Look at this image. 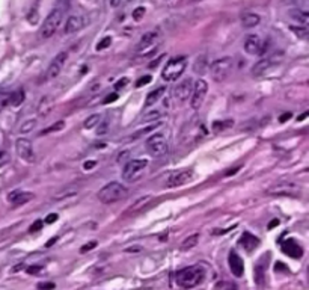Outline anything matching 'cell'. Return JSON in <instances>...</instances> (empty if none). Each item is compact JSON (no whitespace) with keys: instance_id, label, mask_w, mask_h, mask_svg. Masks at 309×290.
Masks as SVG:
<instances>
[{"instance_id":"cell-1","label":"cell","mask_w":309,"mask_h":290,"mask_svg":"<svg viewBox=\"0 0 309 290\" xmlns=\"http://www.w3.org/2000/svg\"><path fill=\"white\" fill-rule=\"evenodd\" d=\"M204 277H205V269L201 265H193L178 271L175 274V281L183 289H193L198 284H201Z\"/></svg>"},{"instance_id":"cell-2","label":"cell","mask_w":309,"mask_h":290,"mask_svg":"<svg viewBox=\"0 0 309 290\" xmlns=\"http://www.w3.org/2000/svg\"><path fill=\"white\" fill-rule=\"evenodd\" d=\"M64 18V9L62 8H55L50 11V14L47 15V18L44 20V23L41 24L39 29V36L47 39L50 36H53V33L58 30V27L61 26Z\"/></svg>"},{"instance_id":"cell-3","label":"cell","mask_w":309,"mask_h":290,"mask_svg":"<svg viewBox=\"0 0 309 290\" xmlns=\"http://www.w3.org/2000/svg\"><path fill=\"white\" fill-rule=\"evenodd\" d=\"M187 65V59L184 56L180 58H172L163 68L162 71V79L165 82H175L177 79L181 77V74L184 73Z\"/></svg>"},{"instance_id":"cell-4","label":"cell","mask_w":309,"mask_h":290,"mask_svg":"<svg viewBox=\"0 0 309 290\" xmlns=\"http://www.w3.org/2000/svg\"><path fill=\"white\" fill-rule=\"evenodd\" d=\"M232 67H234V61L232 58L226 56V58H220L217 61H214L210 67V74L213 77L214 82L220 84L223 80L228 79V76L231 74L232 71Z\"/></svg>"},{"instance_id":"cell-5","label":"cell","mask_w":309,"mask_h":290,"mask_svg":"<svg viewBox=\"0 0 309 290\" xmlns=\"http://www.w3.org/2000/svg\"><path fill=\"white\" fill-rule=\"evenodd\" d=\"M125 195H127V189L121 183L110 182L98 191V199L103 204H112V202H116V201L122 199Z\"/></svg>"},{"instance_id":"cell-6","label":"cell","mask_w":309,"mask_h":290,"mask_svg":"<svg viewBox=\"0 0 309 290\" xmlns=\"http://www.w3.org/2000/svg\"><path fill=\"white\" fill-rule=\"evenodd\" d=\"M145 148L149 156L160 159L168 153V139L163 133H154L145 142Z\"/></svg>"},{"instance_id":"cell-7","label":"cell","mask_w":309,"mask_h":290,"mask_svg":"<svg viewBox=\"0 0 309 290\" xmlns=\"http://www.w3.org/2000/svg\"><path fill=\"white\" fill-rule=\"evenodd\" d=\"M148 165V160L146 159H133V160H128L124 167V171H122V179L125 182H134L137 180L142 173L145 171Z\"/></svg>"},{"instance_id":"cell-8","label":"cell","mask_w":309,"mask_h":290,"mask_svg":"<svg viewBox=\"0 0 309 290\" xmlns=\"http://www.w3.org/2000/svg\"><path fill=\"white\" fill-rule=\"evenodd\" d=\"M192 90H193V93H192V97H190V106H192V109L198 110V109H201V106L205 101L207 93H208V84L204 79H199V80L195 82Z\"/></svg>"},{"instance_id":"cell-9","label":"cell","mask_w":309,"mask_h":290,"mask_svg":"<svg viewBox=\"0 0 309 290\" xmlns=\"http://www.w3.org/2000/svg\"><path fill=\"white\" fill-rule=\"evenodd\" d=\"M159 32L157 30H149V32H146L142 38H140V41H139V44H137V53H140V55H146V53H151V52H154L156 50V46H157V41H159Z\"/></svg>"},{"instance_id":"cell-10","label":"cell","mask_w":309,"mask_h":290,"mask_svg":"<svg viewBox=\"0 0 309 290\" xmlns=\"http://www.w3.org/2000/svg\"><path fill=\"white\" fill-rule=\"evenodd\" d=\"M266 50V43L261 36L258 35H249L244 41V52L247 55H253L258 56L261 53H264Z\"/></svg>"},{"instance_id":"cell-11","label":"cell","mask_w":309,"mask_h":290,"mask_svg":"<svg viewBox=\"0 0 309 290\" xmlns=\"http://www.w3.org/2000/svg\"><path fill=\"white\" fill-rule=\"evenodd\" d=\"M15 150H17V154L20 156V159H23V160L27 162V163L33 162V157H35V154H33V145H32V142H30L29 139H26V138L17 139V142H15Z\"/></svg>"},{"instance_id":"cell-12","label":"cell","mask_w":309,"mask_h":290,"mask_svg":"<svg viewBox=\"0 0 309 290\" xmlns=\"http://www.w3.org/2000/svg\"><path fill=\"white\" fill-rule=\"evenodd\" d=\"M67 61H68V53L67 52H61L52 61V64L48 65V68H47V79H56L61 74V71H62V68H64Z\"/></svg>"},{"instance_id":"cell-13","label":"cell","mask_w":309,"mask_h":290,"mask_svg":"<svg viewBox=\"0 0 309 290\" xmlns=\"http://www.w3.org/2000/svg\"><path fill=\"white\" fill-rule=\"evenodd\" d=\"M193 179H195V173L192 170H181V171L171 176V179L168 182V186L169 188H178V186L190 183Z\"/></svg>"},{"instance_id":"cell-14","label":"cell","mask_w":309,"mask_h":290,"mask_svg":"<svg viewBox=\"0 0 309 290\" xmlns=\"http://www.w3.org/2000/svg\"><path fill=\"white\" fill-rule=\"evenodd\" d=\"M192 79H186L183 82H180L175 88H174V98L178 103H184L186 100H189L190 93H192Z\"/></svg>"},{"instance_id":"cell-15","label":"cell","mask_w":309,"mask_h":290,"mask_svg":"<svg viewBox=\"0 0 309 290\" xmlns=\"http://www.w3.org/2000/svg\"><path fill=\"white\" fill-rule=\"evenodd\" d=\"M281 248H282V251H284L287 256H290L291 259H302V256H303L302 246H300L294 239H287V240H284L282 245H281Z\"/></svg>"},{"instance_id":"cell-16","label":"cell","mask_w":309,"mask_h":290,"mask_svg":"<svg viewBox=\"0 0 309 290\" xmlns=\"http://www.w3.org/2000/svg\"><path fill=\"white\" fill-rule=\"evenodd\" d=\"M228 265H229V269H231V272H232L234 277L238 278V277L243 275V272H244V263H243L241 257H240L238 254H235L234 251H231L229 256H228Z\"/></svg>"},{"instance_id":"cell-17","label":"cell","mask_w":309,"mask_h":290,"mask_svg":"<svg viewBox=\"0 0 309 290\" xmlns=\"http://www.w3.org/2000/svg\"><path fill=\"white\" fill-rule=\"evenodd\" d=\"M83 26H85L83 17L71 15V17H68V20H67V23H65V33H74V32L80 30Z\"/></svg>"},{"instance_id":"cell-18","label":"cell","mask_w":309,"mask_h":290,"mask_svg":"<svg viewBox=\"0 0 309 290\" xmlns=\"http://www.w3.org/2000/svg\"><path fill=\"white\" fill-rule=\"evenodd\" d=\"M240 245L244 248V251L252 253L258 245H260V239L250 233H243V236L240 237Z\"/></svg>"},{"instance_id":"cell-19","label":"cell","mask_w":309,"mask_h":290,"mask_svg":"<svg viewBox=\"0 0 309 290\" xmlns=\"http://www.w3.org/2000/svg\"><path fill=\"white\" fill-rule=\"evenodd\" d=\"M32 199V193L30 192H21V191H12L8 195V201L12 202L14 205H23L27 201Z\"/></svg>"},{"instance_id":"cell-20","label":"cell","mask_w":309,"mask_h":290,"mask_svg":"<svg viewBox=\"0 0 309 290\" xmlns=\"http://www.w3.org/2000/svg\"><path fill=\"white\" fill-rule=\"evenodd\" d=\"M272 61H269V59H263V61H260V62H256L255 65H253V68H252V76L253 77H261V76H264V74H267V71L272 68Z\"/></svg>"},{"instance_id":"cell-21","label":"cell","mask_w":309,"mask_h":290,"mask_svg":"<svg viewBox=\"0 0 309 290\" xmlns=\"http://www.w3.org/2000/svg\"><path fill=\"white\" fill-rule=\"evenodd\" d=\"M165 93H166V87H159V88H156L154 91L148 93V96L145 98V107L154 106L162 97L165 96Z\"/></svg>"},{"instance_id":"cell-22","label":"cell","mask_w":309,"mask_h":290,"mask_svg":"<svg viewBox=\"0 0 309 290\" xmlns=\"http://www.w3.org/2000/svg\"><path fill=\"white\" fill-rule=\"evenodd\" d=\"M260 21H261V18H260L258 14L246 12V14L241 15V24H243L244 27H255V26L260 24Z\"/></svg>"},{"instance_id":"cell-23","label":"cell","mask_w":309,"mask_h":290,"mask_svg":"<svg viewBox=\"0 0 309 290\" xmlns=\"http://www.w3.org/2000/svg\"><path fill=\"white\" fill-rule=\"evenodd\" d=\"M198 242H199V234H192V236L186 237V239L181 242L180 250H181V251H189V250H192L193 246H196Z\"/></svg>"},{"instance_id":"cell-24","label":"cell","mask_w":309,"mask_h":290,"mask_svg":"<svg viewBox=\"0 0 309 290\" xmlns=\"http://www.w3.org/2000/svg\"><path fill=\"white\" fill-rule=\"evenodd\" d=\"M8 101H9L11 106H20V104L24 101V91H23V90H18V91L9 94V96H8Z\"/></svg>"},{"instance_id":"cell-25","label":"cell","mask_w":309,"mask_h":290,"mask_svg":"<svg viewBox=\"0 0 309 290\" xmlns=\"http://www.w3.org/2000/svg\"><path fill=\"white\" fill-rule=\"evenodd\" d=\"M100 122H101V115L95 113V115H91V116L85 121L83 127H85V129H94V127H97Z\"/></svg>"},{"instance_id":"cell-26","label":"cell","mask_w":309,"mask_h":290,"mask_svg":"<svg viewBox=\"0 0 309 290\" xmlns=\"http://www.w3.org/2000/svg\"><path fill=\"white\" fill-rule=\"evenodd\" d=\"M291 17H293L294 20H297V21H299L300 24H303V26L308 23V18H309L306 11H294V12H291Z\"/></svg>"},{"instance_id":"cell-27","label":"cell","mask_w":309,"mask_h":290,"mask_svg":"<svg viewBox=\"0 0 309 290\" xmlns=\"http://www.w3.org/2000/svg\"><path fill=\"white\" fill-rule=\"evenodd\" d=\"M229 127H232V121L231 119H228L226 122L225 121H214L213 122V130L214 132H222L225 129H229Z\"/></svg>"},{"instance_id":"cell-28","label":"cell","mask_w":309,"mask_h":290,"mask_svg":"<svg viewBox=\"0 0 309 290\" xmlns=\"http://www.w3.org/2000/svg\"><path fill=\"white\" fill-rule=\"evenodd\" d=\"M36 121L35 119H26L21 126H20V133H29L35 129Z\"/></svg>"},{"instance_id":"cell-29","label":"cell","mask_w":309,"mask_h":290,"mask_svg":"<svg viewBox=\"0 0 309 290\" xmlns=\"http://www.w3.org/2000/svg\"><path fill=\"white\" fill-rule=\"evenodd\" d=\"M64 127H65V121H58V122H55L53 126L44 129V130L41 132V135H48V133H52V132H59V130H62Z\"/></svg>"},{"instance_id":"cell-30","label":"cell","mask_w":309,"mask_h":290,"mask_svg":"<svg viewBox=\"0 0 309 290\" xmlns=\"http://www.w3.org/2000/svg\"><path fill=\"white\" fill-rule=\"evenodd\" d=\"M145 12H146L145 6H139V8H136V9L133 11V18H134V21H140V20L143 18Z\"/></svg>"},{"instance_id":"cell-31","label":"cell","mask_w":309,"mask_h":290,"mask_svg":"<svg viewBox=\"0 0 309 290\" xmlns=\"http://www.w3.org/2000/svg\"><path fill=\"white\" fill-rule=\"evenodd\" d=\"M110 44H112V36H104L103 39L97 44V50L98 52H101V50H104V49H109L110 47Z\"/></svg>"},{"instance_id":"cell-32","label":"cell","mask_w":309,"mask_h":290,"mask_svg":"<svg viewBox=\"0 0 309 290\" xmlns=\"http://www.w3.org/2000/svg\"><path fill=\"white\" fill-rule=\"evenodd\" d=\"M98 245V242L97 240H92V242H88L86 245H83L82 248H80V253L82 254H85V253H88V251H91V250H94L95 246Z\"/></svg>"},{"instance_id":"cell-33","label":"cell","mask_w":309,"mask_h":290,"mask_svg":"<svg viewBox=\"0 0 309 290\" xmlns=\"http://www.w3.org/2000/svg\"><path fill=\"white\" fill-rule=\"evenodd\" d=\"M152 80V77L151 76H143V77H140L137 82H136V88H140V87H145L146 84H149Z\"/></svg>"},{"instance_id":"cell-34","label":"cell","mask_w":309,"mask_h":290,"mask_svg":"<svg viewBox=\"0 0 309 290\" xmlns=\"http://www.w3.org/2000/svg\"><path fill=\"white\" fill-rule=\"evenodd\" d=\"M42 221L41 219H38V221H35L32 225H30V233H35V231H39L41 230V227H42Z\"/></svg>"},{"instance_id":"cell-35","label":"cell","mask_w":309,"mask_h":290,"mask_svg":"<svg viewBox=\"0 0 309 290\" xmlns=\"http://www.w3.org/2000/svg\"><path fill=\"white\" fill-rule=\"evenodd\" d=\"M38 289L53 290L55 289V284H53V283H39V284H38Z\"/></svg>"},{"instance_id":"cell-36","label":"cell","mask_w":309,"mask_h":290,"mask_svg":"<svg viewBox=\"0 0 309 290\" xmlns=\"http://www.w3.org/2000/svg\"><path fill=\"white\" fill-rule=\"evenodd\" d=\"M125 84H128V79H127V77H124V79H121L119 82H116L115 90H122V88H125Z\"/></svg>"},{"instance_id":"cell-37","label":"cell","mask_w":309,"mask_h":290,"mask_svg":"<svg viewBox=\"0 0 309 290\" xmlns=\"http://www.w3.org/2000/svg\"><path fill=\"white\" fill-rule=\"evenodd\" d=\"M58 218H59V216H58L56 213H50V215L45 218V221H44V222H45V224H53L55 221H58Z\"/></svg>"},{"instance_id":"cell-38","label":"cell","mask_w":309,"mask_h":290,"mask_svg":"<svg viewBox=\"0 0 309 290\" xmlns=\"http://www.w3.org/2000/svg\"><path fill=\"white\" fill-rule=\"evenodd\" d=\"M118 100V94L116 93H113V94H109L107 96V98H104L103 103L104 104H109V103H112V101H116Z\"/></svg>"},{"instance_id":"cell-39","label":"cell","mask_w":309,"mask_h":290,"mask_svg":"<svg viewBox=\"0 0 309 290\" xmlns=\"http://www.w3.org/2000/svg\"><path fill=\"white\" fill-rule=\"evenodd\" d=\"M9 160V156H8V153H5V151H0V167H3L6 162Z\"/></svg>"},{"instance_id":"cell-40","label":"cell","mask_w":309,"mask_h":290,"mask_svg":"<svg viewBox=\"0 0 309 290\" xmlns=\"http://www.w3.org/2000/svg\"><path fill=\"white\" fill-rule=\"evenodd\" d=\"M42 269V266H39V265H33L32 268H27V272L29 274H36V272H39Z\"/></svg>"},{"instance_id":"cell-41","label":"cell","mask_w":309,"mask_h":290,"mask_svg":"<svg viewBox=\"0 0 309 290\" xmlns=\"http://www.w3.org/2000/svg\"><path fill=\"white\" fill-rule=\"evenodd\" d=\"M94 167H95V162H94V160H89V162L85 163L83 168H85V170H91V168H94Z\"/></svg>"},{"instance_id":"cell-42","label":"cell","mask_w":309,"mask_h":290,"mask_svg":"<svg viewBox=\"0 0 309 290\" xmlns=\"http://www.w3.org/2000/svg\"><path fill=\"white\" fill-rule=\"evenodd\" d=\"M288 118H291V113H285V115H282V116L279 118V121H281V122H284V121H285V119H288Z\"/></svg>"},{"instance_id":"cell-43","label":"cell","mask_w":309,"mask_h":290,"mask_svg":"<svg viewBox=\"0 0 309 290\" xmlns=\"http://www.w3.org/2000/svg\"><path fill=\"white\" fill-rule=\"evenodd\" d=\"M119 3H121V0H110V6H112V8L119 6Z\"/></svg>"},{"instance_id":"cell-44","label":"cell","mask_w":309,"mask_h":290,"mask_svg":"<svg viewBox=\"0 0 309 290\" xmlns=\"http://www.w3.org/2000/svg\"><path fill=\"white\" fill-rule=\"evenodd\" d=\"M278 224H279V221H272V222L269 224V230H270V228H273V227H276Z\"/></svg>"},{"instance_id":"cell-45","label":"cell","mask_w":309,"mask_h":290,"mask_svg":"<svg viewBox=\"0 0 309 290\" xmlns=\"http://www.w3.org/2000/svg\"><path fill=\"white\" fill-rule=\"evenodd\" d=\"M56 240H58V237H53V239H50V242L47 243V246H52V245H53V243H55Z\"/></svg>"}]
</instances>
